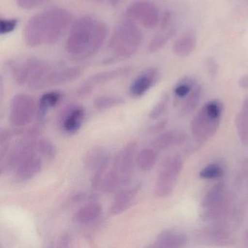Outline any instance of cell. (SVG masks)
Returning <instances> with one entry per match:
<instances>
[{
    "mask_svg": "<svg viewBox=\"0 0 248 248\" xmlns=\"http://www.w3.org/2000/svg\"><path fill=\"white\" fill-rule=\"evenodd\" d=\"M157 158V154L155 149L146 148L138 154L136 158V163L141 170L149 171L156 165Z\"/></svg>",
    "mask_w": 248,
    "mask_h": 248,
    "instance_id": "obj_26",
    "label": "cell"
},
{
    "mask_svg": "<svg viewBox=\"0 0 248 248\" xmlns=\"http://www.w3.org/2000/svg\"><path fill=\"white\" fill-rule=\"evenodd\" d=\"M184 162L179 155L168 158L162 164L155 183V194L159 198L171 195L183 169Z\"/></svg>",
    "mask_w": 248,
    "mask_h": 248,
    "instance_id": "obj_7",
    "label": "cell"
},
{
    "mask_svg": "<svg viewBox=\"0 0 248 248\" xmlns=\"http://www.w3.org/2000/svg\"><path fill=\"white\" fill-rule=\"evenodd\" d=\"M46 64V62L37 59H29L16 65L13 69V78L16 83L23 85L28 83L31 78Z\"/></svg>",
    "mask_w": 248,
    "mask_h": 248,
    "instance_id": "obj_16",
    "label": "cell"
},
{
    "mask_svg": "<svg viewBox=\"0 0 248 248\" xmlns=\"http://www.w3.org/2000/svg\"><path fill=\"white\" fill-rule=\"evenodd\" d=\"M125 101L122 97L115 96V95H103L95 98L93 104L97 109L99 111H104V110L123 105Z\"/></svg>",
    "mask_w": 248,
    "mask_h": 248,
    "instance_id": "obj_28",
    "label": "cell"
},
{
    "mask_svg": "<svg viewBox=\"0 0 248 248\" xmlns=\"http://www.w3.org/2000/svg\"><path fill=\"white\" fill-rule=\"evenodd\" d=\"M107 34L108 29L104 23L91 16H85L72 26L65 49L75 60H85L98 53Z\"/></svg>",
    "mask_w": 248,
    "mask_h": 248,
    "instance_id": "obj_2",
    "label": "cell"
},
{
    "mask_svg": "<svg viewBox=\"0 0 248 248\" xmlns=\"http://www.w3.org/2000/svg\"><path fill=\"white\" fill-rule=\"evenodd\" d=\"M110 159L109 153L102 146H94L85 153L82 162L85 169L93 172L91 182L93 189L101 188Z\"/></svg>",
    "mask_w": 248,
    "mask_h": 248,
    "instance_id": "obj_8",
    "label": "cell"
},
{
    "mask_svg": "<svg viewBox=\"0 0 248 248\" xmlns=\"http://www.w3.org/2000/svg\"><path fill=\"white\" fill-rule=\"evenodd\" d=\"M36 152L46 159L52 160L56 157L57 149L53 142L46 138H40L36 146Z\"/></svg>",
    "mask_w": 248,
    "mask_h": 248,
    "instance_id": "obj_30",
    "label": "cell"
},
{
    "mask_svg": "<svg viewBox=\"0 0 248 248\" xmlns=\"http://www.w3.org/2000/svg\"><path fill=\"white\" fill-rule=\"evenodd\" d=\"M159 78V72L155 68H151L140 74L130 85V95L135 98L143 96L155 84Z\"/></svg>",
    "mask_w": 248,
    "mask_h": 248,
    "instance_id": "obj_15",
    "label": "cell"
},
{
    "mask_svg": "<svg viewBox=\"0 0 248 248\" xmlns=\"http://www.w3.org/2000/svg\"><path fill=\"white\" fill-rule=\"evenodd\" d=\"M239 85L244 89H248V75L241 78L240 80H239Z\"/></svg>",
    "mask_w": 248,
    "mask_h": 248,
    "instance_id": "obj_39",
    "label": "cell"
},
{
    "mask_svg": "<svg viewBox=\"0 0 248 248\" xmlns=\"http://www.w3.org/2000/svg\"><path fill=\"white\" fill-rule=\"evenodd\" d=\"M245 242L248 245V230H247L245 234Z\"/></svg>",
    "mask_w": 248,
    "mask_h": 248,
    "instance_id": "obj_41",
    "label": "cell"
},
{
    "mask_svg": "<svg viewBox=\"0 0 248 248\" xmlns=\"http://www.w3.org/2000/svg\"><path fill=\"white\" fill-rule=\"evenodd\" d=\"M171 18H172V16H171L170 13L166 11L164 14L162 19H161V29H162V30H166L168 28L170 24Z\"/></svg>",
    "mask_w": 248,
    "mask_h": 248,
    "instance_id": "obj_38",
    "label": "cell"
},
{
    "mask_svg": "<svg viewBox=\"0 0 248 248\" xmlns=\"http://www.w3.org/2000/svg\"><path fill=\"white\" fill-rule=\"evenodd\" d=\"M202 95V87L200 85H195L188 95L184 98L181 105V112L184 116L191 114L200 104Z\"/></svg>",
    "mask_w": 248,
    "mask_h": 248,
    "instance_id": "obj_25",
    "label": "cell"
},
{
    "mask_svg": "<svg viewBox=\"0 0 248 248\" xmlns=\"http://www.w3.org/2000/svg\"><path fill=\"white\" fill-rule=\"evenodd\" d=\"M36 103L31 95L18 93L14 95L10 107V120L16 127H21L30 124L35 116Z\"/></svg>",
    "mask_w": 248,
    "mask_h": 248,
    "instance_id": "obj_9",
    "label": "cell"
},
{
    "mask_svg": "<svg viewBox=\"0 0 248 248\" xmlns=\"http://www.w3.org/2000/svg\"><path fill=\"white\" fill-rule=\"evenodd\" d=\"M18 21L16 18L0 20V33L1 34H9L13 32L18 26Z\"/></svg>",
    "mask_w": 248,
    "mask_h": 248,
    "instance_id": "obj_34",
    "label": "cell"
},
{
    "mask_svg": "<svg viewBox=\"0 0 248 248\" xmlns=\"http://www.w3.org/2000/svg\"><path fill=\"white\" fill-rule=\"evenodd\" d=\"M167 124H168V121H167V120H162V121L158 122L157 123L154 124V125H152V127L149 128V133H161V132L163 131L164 129L166 127Z\"/></svg>",
    "mask_w": 248,
    "mask_h": 248,
    "instance_id": "obj_37",
    "label": "cell"
},
{
    "mask_svg": "<svg viewBox=\"0 0 248 248\" xmlns=\"http://www.w3.org/2000/svg\"><path fill=\"white\" fill-rule=\"evenodd\" d=\"M236 132L242 144L248 145V96L242 103L240 111L235 120Z\"/></svg>",
    "mask_w": 248,
    "mask_h": 248,
    "instance_id": "obj_23",
    "label": "cell"
},
{
    "mask_svg": "<svg viewBox=\"0 0 248 248\" xmlns=\"http://www.w3.org/2000/svg\"><path fill=\"white\" fill-rule=\"evenodd\" d=\"M40 128L39 125L34 126L27 131L23 132L22 136L13 146L8 152L5 161L1 162V173L9 169H15L18 164L25 158L35 153L37 143L40 139Z\"/></svg>",
    "mask_w": 248,
    "mask_h": 248,
    "instance_id": "obj_6",
    "label": "cell"
},
{
    "mask_svg": "<svg viewBox=\"0 0 248 248\" xmlns=\"http://www.w3.org/2000/svg\"><path fill=\"white\" fill-rule=\"evenodd\" d=\"M62 94L57 91H50L43 94L39 101L38 118L40 120H43L46 118V114L49 110L56 107L59 101L62 99Z\"/></svg>",
    "mask_w": 248,
    "mask_h": 248,
    "instance_id": "obj_24",
    "label": "cell"
},
{
    "mask_svg": "<svg viewBox=\"0 0 248 248\" xmlns=\"http://www.w3.org/2000/svg\"><path fill=\"white\" fill-rule=\"evenodd\" d=\"M127 16L132 21L146 29H154L160 21L159 10L156 5L148 1H136L127 9Z\"/></svg>",
    "mask_w": 248,
    "mask_h": 248,
    "instance_id": "obj_11",
    "label": "cell"
},
{
    "mask_svg": "<svg viewBox=\"0 0 248 248\" xmlns=\"http://www.w3.org/2000/svg\"><path fill=\"white\" fill-rule=\"evenodd\" d=\"M224 174V170L217 163H211L206 165L200 171V178L203 179L213 180L221 178Z\"/></svg>",
    "mask_w": 248,
    "mask_h": 248,
    "instance_id": "obj_32",
    "label": "cell"
},
{
    "mask_svg": "<svg viewBox=\"0 0 248 248\" xmlns=\"http://www.w3.org/2000/svg\"><path fill=\"white\" fill-rule=\"evenodd\" d=\"M163 32L159 33L155 36L149 45V50L151 53H155L162 49L170 40L175 35V29H170L169 30H162Z\"/></svg>",
    "mask_w": 248,
    "mask_h": 248,
    "instance_id": "obj_29",
    "label": "cell"
},
{
    "mask_svg": "<svg viewBox=\"0 0 248 248\" xmlns=\"http://www.w3.org/2000/svg\"><path fill=\"white\" fill-rule=\"evenodd\" d=\"M197 43V39L195 33L191 31H186L174 44V53L180 57H186L194 51Z\"/></svg>",
    "mask_w": 248,
    "mask_h": 248,
    "instance_id": "obj_22",
    "label": "cell"
},
{
    "mask_svg": "<svg viewBox=\"0 0 248 248\" xmlns=\"http://www.w3.org/2000/svg\"><path fill=\"white\" fill-rule=\"evenodd\" d=\"M188 139L186 133L182 130H172L164 132L152 141V146L156 150H165L172 146L184 144Z\"/></svg>",
    "mask_w": 248,
    "mask_h": 248,
    "instance_id": "obj_19",
    "label": "cell"
},
{
    "mask_svg": "<svg viewBox=\"0 0 248 248\" xmlns=\"http://www.w3.org/2000/svg\"><path fill=\"white\" fill-rule=\"evenodd\" d=\"M195 80L192 78H183L177 83L174 88V94L178 99H184L195 86Z\"/></svg>",
    "mask_w": 248,
    "mask_h": 248,
    "instance_id": "obj_31",
    "label": "cell"
},
{
    "mask_svg": "<svg viewBox=\"0 0 248 248\" xmlns=\"http://www.w3.org/2000/svg\"><path fill=\"white\" fill-rule=\"evenodd\" d=\"M47 2V0H16L17 5L24 10L40 8Z\"/></svg>",
    "mask_w": 248,
    "mask_h": 248,
    "instance_id": "obj_35",
    "label": "cell"
},
{
    "mask_svg": "<svg viewBox=\"0 0 248 248\" xmlns=\"http://www.w3.org/2000/svg\"><path fill=\"white\" fill-rule=\"evenodd\" d=\"M43 168V162L37 152L27 156L15 168L16 175L18 179L27 181L32 179L40 173Z\"/></svg>",
    "mask_w": 248,
    "mask_h": 248,
    "instance_id": "obj_18",
    "label": "cell"
},
{
    "mask_svg": "<svg viewBox=\"0 0 248 248\" xmlns=\"http://www.w3.org/2000/svg\"><path fill=\"white\" fill-rule=\"evenodd\" d=\"M204 232L206 237L210 241L222 242L229 238L230 235V229L227 223L219 222L209 226Z\"/></svg>",
    "mask_w": 248,
    "mask_h": 248,
    "instance_id": "obj_27",
    "label": "cell"
},
{
    "mask_svg": "<svg viewBox=\"0 0 248 248\" xmlns=\"http://www.w3.org/2000/svg\"><path fill=\"white\" fill-rule=\"evenodd\" d=\"M82 74V69L78 66L59 69L51 71L50 69L37 82L30 85L32 90H40L55 85H63L78 79Z\"/></svg>",
    "mask_w": 248,
    "mask_h": 248,
    "instance_id": "obj_12",
    "label": "cell"
},
{
    "mask_svg": "<svg viewBox=\"0 0 248 248\" xmlns=\"http://www.w3.org/2000/svg\"><path fill=\"white\" fill-rule=\"evenodd\" d=\"M232 199L224 183L215 184L207 190L201 201L200 217L204 221H217L227 214Z\"/></svg>",
    "mask_w": 248,
    "mask_h": 248,
    "instance_id": "obj_5",
    "label": "cell"
},
{
    "mask_svg": "<svg viewBox=\"0 0 248 248\" xmlns=\"http://www.w3.org/2000/svg\"><path fill=\"white\" fill-rule=\"evenodd\" d=\"M223 112V104L219 100H211L203 105L191 123V134L197 143H205L216 134Z\"/></svg>",
    "mask_w": 248,
    "mask_h": 248,
    "instance_id": "obj_4",
    "label": "cell"
},
{
    "mask_svg": "<svg viewBox=\"0 0 248 248\" xmlns=\"http://www.w3.org/2000/svg\"><path fill=\"white\" fill-rule=\"evenodd\" d=\"M206 68L207 72L212 77L216 76L217 73V64L213 59H207L206 60Z\"/></svg>",
    "mask_w": 248,
    "mask_h": 248,
    "instance_id": "obj_36",
    "label": "cell"
},
{
    "mask_svg": "<svg viewBox=\"0 0 248 248\" xmlns=\"http://www.w3.org/2000/svg\"><path fill=\"white\" fill-rule=\"evenodd\" d=\"M92 1H97V2H102L103 0H92Z\"/></svg>",
    "mask_w": 248,
    "mask_h": 248,
    "instance_id": "obj_42",
    "label": "cell"
},
{
    "mask_svg": "<svg viewBox=\"0 0 248 248\" xmlns=\"http://www.w3.org/2000/svg\"><path fill=\"white\" fill-rule=\"evenodd\" d=\"M137 143L130 142L116 155L111 170L117 175L123 186L128 185L132 180Z\"/></svg>",
    "mask_w": 248,
    "mask_h": 248,
    "instance_id": "obj_10",
    "label": "cell"
},
{
    "mask_svg": "<svg viewBox=\"0 0 248 248\" xmlns=\"http://www.w3.org/2000/svg\"><path fill=\"white\" fill-rule=\"evenodd\" d=\"M140 190V185H136L118 191L110 207V213L113 216H117L128 210L134 202Z\"/></svg>",
    "mask_w": 248,
    "mask_h": 248,
    "instance_id": "obj_17",
    "label": "cell"
},
{
    "mask_svg": "<svg viewBox=\"0 0 248 248\" xmlns=\"http://www.w3.org/2000/svg\"><path fill=\"white\" fill-rule=\"evenodd\" d=\"M72 14L62 8H50L33 16L24 28L26 44L34 47L57 43L72 24Z\"/></svg>",
    "mask_w": 248,
    "mask_h": 248,
    "instance_id": "obj_1",
    "label": "cell"
},
{
    "mask_svg": "<svg viewBox=\"0 0 248 248\" xmlns=\"http://www.w3.org/2000/svg\"><path fill=\"white\" fill-rule=\"evenodd\" d=\"M186 235L178 231H162L156 236L154 242L153 248H179L186 245Z\"/></svg>",
    "mask_w": 248,
    "mask_h": 248,
    "instance_id": "obj_20",
    "label": "cell"
},
{
    "mask_svg": "<svg viewBox=\"0 0 248 248\" xmlns=\"http://www.w3.org/2000/svg\"><path fill=\"white\" fill-rule=\"evenodd\" d=\"M107 1L112 5H117L121 2V0H107Z\"/></svg>",
    "mask_w": 248,
    "mask_h": 248,
    "instance_id": "obj_40",
    "label": "cell"
},
{
    "mask_svg": "<svg viewBox=\"0 0 248 248\" xmlns=\"http://www.w3.org/2000/svg\"><path fill=\"white\" fill-rule=\"evenodd\" d=\"M143 40L139 27L132 20H126L119 24L111 36L108 48L113 56L107 63L130 59L139 50Z\"/></svg>",
    "mask_w": 248,
    "mask_h": 248,
    "instance_id": "obj_3",
    "label": "cell"
},
{
    "mask_svg": "<svg viewBox=\"0 0 248 248\" xmlns=\"http://www.w3.org/2000/svg\"><path fill=\"white\" fill-rule=\"evenodd\" d=\"M131 71L130 67H121L113 70L106 71L100 72L87 79L86 82L79 88L78 94L80 96H85L89 95L93 88L96 85H101L108 81L112 80L116 78L124 76Z\"/></svg>",
    "mask_w": 248,
    "mask_h": 248,
    "instance_id": "obj_14",
    "label": "cell"
},
{
    "mask_svg": "<svg viewBox=\"0 0 248 248\" xmlns=\"http://www.w3.org/2000/svg\"><path fill=\"white\" fill-rule=\"evenodd\" d=\"M169 102V95L165 94L162 97L159 102L153 107L149 113V117L152 120H157L159 117H162V114L166 111Z\"/></svg>",
    "mask_w": 248,
    "mask_h": 248,
    "instance_id": "obj_33",
    "label": "cell"
},
{
    "mask_svg": "<svg viewBox=\"0 0 248 248\" xmlns=\"http://www.w3.org/2000/svg\"><path fill=\"white\" fill-rule=\"evenodd\" d=\"M85 117V110L82 106H67L63 108L59 115L61 128L68 134H75L82 127Z\"/></svg>",
    "mask_w": 248,
    "mask_h": 248,
    "instance_id": "obj_13",
    "label": "cell"
},
{
    "mask_svg": "<svg viewBox=\"0 0 248 248\" xmlns=\"http://www.w3.org/2000/svg\"><path fill=\"white\" fill-rule=\"evenodd\" d=\"M102 213L101 204L95 200H92L76 212L74 220L79 225H90L98 220Z\"/></svg>",
    "mask_w": 248,
    "mask_h": 248,
    "instance_id": "obj_21",
    "label": "cell"
}]
</instances>
